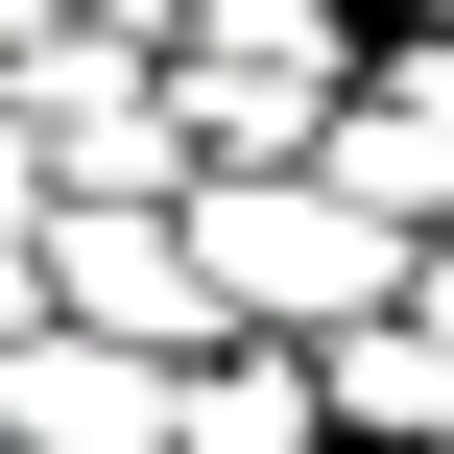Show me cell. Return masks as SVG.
<instances>
[{"label":"cell","instance_id":"6da1fadb","mask_svg":"<svg viewBox=\"0 0 454 454\" xmlns=\"http://www.w3.org/2000/svg\"><path fill=\"white\" fill-rule=\"evenodd\" d=\"M0 431L24 454H168V383H144V335H24L0 359Z\"/></svg>","mask_w":454,"mask_h":454},{"label":"cell","instance_id":"7a4b0ae2","mask_svg":"<svg viewBox=\"0 0 454 454\" xmlns=\"http://www.w3.org/2000/svg\"><path fill=\"white\" fill-rule=\"evenodd\" d=\"M192 263H215V287H239V311H335V287H359V239H335V215H311V192H239V215H215V239H192Z\"/></svg>","mask_w":454,"mask_h":454},{"label":"cell","instance_id":"3957f363","mask_svg":"<svg viewBox=\"0 0 454 454\" xmlns=\"http://www.w3.org/2000/svg\"><path fill=\"white\" fill-rule=\"evenodd\" d=\"M168 454H311V383H263V359L239 383H168Z\"/></svg>","mask_w":454,"mask_h":454}]
</instances>
